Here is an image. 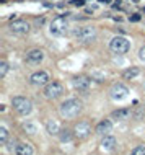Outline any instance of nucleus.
<instances>
[{
  "instance_id": "nucleus-1",
  "label": "nucleus",
  "mask_w": 145,
  "mask_h": 155,
  "mask_svg": "<svg viewBox=\"0 0 145 155\" xmlns=\"http://www.w3.org/2000/svg\"><path fill=\"white\" fill-rule=\"evenodd\" d=\"M82 108H83L82 101L75 100V98H70V100H65L59 106V114L65 119H74L82 113Z\"/></svg>"
},
{
  "instance_id": "nucleus-2",
  "label": "nucleus",
  "mask_w": 145,
  "mask_h": 155,
  "mask_svg": "<svg viewBox=\"0 0 145 155\" xmlns=\"http://www.w3.org/2000/svg\"><path fill=\"white\" fill-rule=\"evenodd\" d=\"M67 30H68V20L65 17L54 18L51 23V28H49L52 36H64V34L67 33Z\"/></svg>"
},
{
  "instance_id": "nucleus-3",
  "label": "nucleus",
  "mask_w": 145,
  "mask_h": 155,
  "mask_svg": "<svg viewBox=\"0 0 145 155\" xmlns=\"http://www.w3.org/2000/svg\"><path fill=\"white\" fill-rule=\"evenodd\" d=\"M11 105H13L15 111H17L18 114H21V116L30 114L31 109H33V103L25 96H15L13 100H11Z\"/></svg>"
},
{
  "instance_id": "nucleus-4",
  "label": "nucleus",
  "mask_w": 145,
  "mask_h": 155,
  "mask_svg": "<svg viewBox=\"0 0 145 155\" xmlns=\"http://www.w3.org/2000/svg\"><path fill=\"white\" fill-rule=\"evenodd\" d=\"M109 49L116 54H126L127 51L131 49V43H129L124 36H116V38L111 39Z\"/></svg>"
},
{
  "instance_id": "nucleus-5",
  "label": "nucleus",
  "mask_w": 145,
  "mask_h": 155,
  "mask_svg": "<svg viewBox=\"0 0 145 155\" xmlns=\"http://www.w3.org/2000/svg\"><path fill=\"white\" fill-rule=\"evenodd\" d=\"M75 38L82 43H90L96 38V28L93 26H82L80 30L75 31Z\"/></svg>"
},
{
  "instance_id": "nucleus-6",
  "label": "nucleus",
  "mask_w": 145,
  "mask_h": 155,
  "mask_svg": "<svg viewBox=\"0 0 145 155\" xmlns=\"http://www.w3.org/2000/svg\"><path fill=\"white\" fill-rule=\"evenodd\" d=\"M62 93H64V85L60 82H51V83H47L46 88H44V96L49 98V100L59 98Z\"/></svg>"
},
{
  "instance_id": "nucleus-7",
  "label": "nucleus",
  "mask_w": 145,
  "mask_h": 155,
  "mask_svg": "<svg viewBox=\"0 0 145 155\" xmlns=\"http://www.w3.org/2000/svg\"><path fill=\"white\" fill-rule=\"evenodd\" d=\"M127 93H129V88L124 85V83H114V85L111 87V90H109L111 98H112V100H116V101L124 100V98L127 96Z\"/></svg>"
},
{
  "instance_id": "nucleus-8",
  "label": "nucleus",
  "mask_w": 145,
  "mask_h": 155,
  "mask_svg": "<svg viewBox=\"0 0 145 155\" xmlns=\"http://www.w3.org/2000/svg\"><path fill=\"white\" fill-rule=\"evenodd\" d=\"M72 85H74V88L78 90V91H88L91 87V78L87 77V75H78V77H74Z\"/></svg>"
},
{
  "instance_id": "nucleus-9",
  "label": "nucleus",
  "mask_w": 145,
  "mask_h": 155,
  "mask_svg": "<svg viewBox=\"0 0 145 155\" xmlns=\"http://www.w3.org/2000/svg\"><path fill=\"white\" fill-rule=\"evenodd\" d=\"M10 31L13 34H26L30 31V23L25 20H13L10 23Z\"/></svg>"
},
{
  "instance_id": "nucleus-10",
  "label": "nucleus",
  "mask_w": 145,
  "mask_h": 155,
  "mask_svg": "<svg viewBox=\"0 0 145 155\" xmlns=\"http://www.w3.org/2000/svg\"><path fill=\"white\" fill-rule=\"evenodd\" d=\"M74 134H75L78 139H87V137L91 134V126L88 124L87 121L77 122V124H75V128H74Z\"/></svg>"
},
{
  "instance_id": "nucleus-11",
  "label": "nucleus",
  "mask_w": 145,
  "mask_h": 155,
  "mask_svg": "<svg viewBox=\"0 0 145 155\" xmlns=\"http://www.w3.org/2000/svg\"><path fill=\"white\" fill-rule=\"evenodd\" d=\"M30 80L33 85L36 87H41V85H47V80H49V74L44 72V70H39V72H34L30 77Z\"/></svg>"
},
{
  "instance_id": "nucleus-12",
  "label": "nucleus",
  "mask_w": 145,
  "mask_h": 155,
  "mask_svg": "<svg viewBox=\"0 0 145 155\" xmlns=\"http://www.w3.org/2000/svg\"><path fill=\"white\" fill-rule=\"evenodd\" d=\"M112 131V122L109 119H104V121L98 122V126H96V134H99V136H108Z\"/></svg>"
},
{
  "instance_id": "nucleus-13",
  "label": "nucleus",
  "mask_w": 145,
  "mask_h": 155,
  "mask_svg": "<svg viewBox=\"0 0 145 155\" xmlns=\"http://www.w3.org/2000/svg\"><path fill=\"white\" fill-rule=\"evenodd\" d=\"M43 59H44V52L41 49H33L26 54V61L31 62V64H39Z\"/></svg>"
},
{
  "instance_id": "nucleus-14",
  "label": "nucleus",
  "mask_w": 145,
  "mask_h": 155,
  "mask_svg": "<svg viewBox=\"0 0 145 155\" xmlns=\"http://www.w3.org/2000/svg\"><path fill=\"white\" fill-rule=\"evenodd\" d=\"M131 114H132L131 108H121V109L112 111L111 118H112V119H116V121H126V119L131 118Z\"/></svg>"
},
{
  "instance_id": "nucleus-15",
  "label": "nucleus",
  "mask_w": 145,
  "mask_h": 155,
  "mask_svg": "<svg viewBox=\"0 0 145 155\" xmlns=\"http://www.w3.org/2000/svg\"><path fill=\"white\" fill-rule=\"evenodd\" d=\"M34 149L31 144H26V142H21L15 147V155H33Z\"/></svg>"
},
{
  "instance_id": "nucleus-16",
  "label": "nucleus",
  "mask_w": 145,
  "mask_h": 155,
  "mask_svg": "<svg viewBox=\"0 0 145 155\" xmlns=\"http://www.w3.org/2000/svg\"><path fill=\"white\" fill-rule=\"evenodd\" d=\"M101 149L106 150V152H111V150L116 149V137L114 136H104L103 141H101Z\"/></svg>"
},
{
  "instance_id": "nucleus-17",
  "label": "nucleus",
  "mask_w": 145,
  "mask_h": 155,
  "mask_svg": "<svg viewBox=\"0 0 145 155\" xmlns=\"http://www.w3.org/2000/svg\"><path fill=\"white\" fill-rule=\"evenodd\" d=\"M46 129L51 136H59L60 134V126H59L57 121H54V119H49V121L46 122Z\"/></svg>"
},
{
  "instance_id": "nucleus-18",
  "label": "nucleus",
  "mask_w": 145,
  "mask_h": 155,
  "mask_svg": "<svg viewBox=\"0 0 145 155\" xmlns=\"http://www.w3.org/2000/svg\"><path fill=\"white\" fill-rule=\"evenodd\" d=\"M140 74V69L139 67H131V69H127V70H124V78L126 80H132L134 77H137V75Z\"/></svg>"
},
{
  "instance_id": "nucleus-19",
  "label": "nucleus",
  "mask_w": 145,
  "mask_h": 155,
  "mask_svg": "<svg viewBox=\"0 0 145 155\" xmlns=\"http://www.w3.org/2000/svg\"><path fill=\"white\" fill-rule=\"evenodd\" d=\"M72 136H75V134H72L68 129H60L59 139H60L62 142H68V141H72Z\"/></svg>"
},
{
  "instance_id": "nucleus-20",
  "label": "nucleus",
  "mask_w": 145,
  "mask_h": 155,
  "mask_svg": "<svg viewBox=\"0 0 145 155\" xmlns=\"http://www.w3.org/2000/svg\"><path fill=\"white\" fill-rule=\"evenodd\" d=\"M23 129H25L28 134H36V131H38L36 124H33V122H25V124H23Z\"/></svg>"
},
{
  "instance_id": "nucleus-21",
  "label": "nucleus",
  "mask_w": 145,
  "mask_h": 155,
  "mask_svg": "<svg viewBox=\"0 0 145 155\" xmlns=\"http://www.w3.org/2000/svg\"><path fill=\"white\" fill-rule=\"evenodd\" d=\"M7 139H8V131H7V128H0V142L2 144H7Z\"/></svg>"
},
{
  "instance_id": "nucleus-22",
  "label": "nucleus",
  "mask_w": 145,
  "mask_h": 155,
  "mask_svg": "<svg viewBox=\"0 0 145 155\" xmlns=\"http://www.w3.org/2000/svg\"><path fill=\"white\" fill-rule=\"evenodd\" d=\"M132 155H145V145H137V147H134Z\"/></svg>"
},
{
  "instance_id": "nucleus-23",
  "label": "nucleus",
  "mask_w": 145,
  "mask_h": 155,
  "mask_svg": "<svg viewBox=\"0 0 145 155\" xmlns=\"http://www.w3.org/2000/svg\"><path fill=\"white\" fill-rule=\"evenodd\" d=\"M7 72H8V64H7V62H2V64H0V77H5L7 75Z\"/></svg>"
},
{
  "instance_id": "nucleus-24",
  "label": "nucleus",
  "mask_w": 145,
  "mask_h": 155,
  "mask_svg": "<svg viewBox=\"0 0 145 155\" xmlns=\"http://www.w3.org/2000/svg\"><path fill=\"white\" fill-rule=\"evenodd\" d=\"M139 59H140V61H143V62H145V46H143L142 49L139 51Z\"/></svg>"
},
{
  "instance_id": "nucleus-25",
  "label": "nucleus",
  "mask_w": 145,
  "mask_h": 155,
  "mask_svg": "<svg viewBox=\"0 0 145 155\" xmlns=\"http://www.w3.org/2000/svg\"><path fill=\"white\" fill-rule=\"evenodd\" d=\"M72 3H74L75 7H83V5H85V2H83V0H72Z\"/></svg>"
},
{
  "instance_id": "nucleus-26",
  "label": "nucleus",
  "mask_w": 145,
  "mask_h": 155,
  "mask_svg": "<svg viewBox=\"0 0 145 155\" xmlns=\"http://www.w3.org/2000/svg\"><path fill=\"white\" fill-rule=\"evenodd\" d=\"M131 21H140V15L139 13H135V15H132V17H131Z\"/></svg>"
},
{
  "instance_id": "nucleus-27",
  "label": "nucleus",
  "mask_w": 145,
  "mask_h": 155,
  "mask_svg": "<svg viewBox=\"0 0 145 155\" xmlns=\"http://www.w3.org/2000/svg\"><path fill=\"white\" fill-rule=\"evenodd\" d=\"M121 2H122V0H116V3H114V8H119V7H121Z\"/></svg>"
},
{
  "instance_id": "nucleus-28",
  "label": "nucleus",
  "mask_w": 145,
  "mask_h": 155,
  "mask_svg": "<svg viewBox=\"0 0 145 155\" xmlns=\"http://www.w3.org/2000/svg\"><path fill=\"white\" fill-rule=\"evenodd\" d=\"M99 2H103V3H109L111 0H99Z\"/></svg>"
},
{
  "instance_id": "nucleus-29",
  "label": "nucleus",
  "mask_w": 145,
  "mask_h": 155,
  "mask_svg": "<svg viewBox=\"0 0 145 155\" xmlns=\"http://www.w3.org/2000/svg\"><path fill=\"white\" fill-rule=\"evenodd\" d=\"M143 13H145V7H143Z\"/></svg>"
},
{
  "instance_id": "nucleus-30",
  "label": "nucleus",
  "mask_w": 145,
  "mask_h": 155,
  "mask_svg": "<svg viewBox=\"0 0 145 155\" xmlns=\"http://www.w3.org/2000/svg\"><path fill=\"white\" fill-rule=\"evenodd\" d=\"M143 90H145V83H143Z\"/></svg>"
}]
</instances>
